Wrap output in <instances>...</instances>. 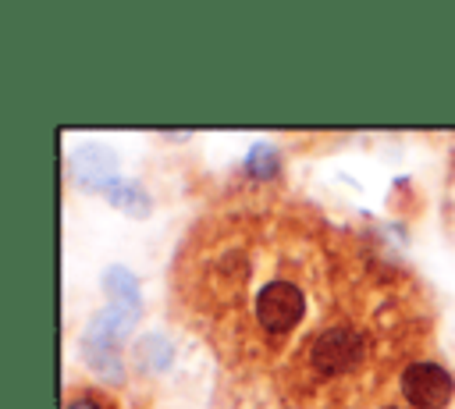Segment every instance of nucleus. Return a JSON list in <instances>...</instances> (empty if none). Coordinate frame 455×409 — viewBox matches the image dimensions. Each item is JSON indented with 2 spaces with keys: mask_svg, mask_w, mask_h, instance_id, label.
Returning a JSON list of instances; mask_svg holds the SVG:
<instances>
[{
  "mask_svg": "<svg viewBox=\"0 0 455 409\" xmlns=\"http://www.w3.org/2000/svg\"><path fill=\"white\" fill-rule=\"evenodd\" d=\"M60 409H117V402H114L103 388H92V384H71V388L64 391Z\"/></svg>",
  "mask_w": 455,
  "mask_h": 409,
  "instance_id": "obj_3",
  "label": "nucleus"
},
{
  "mask_svg": "<svg viewBox=\"0 0 455 409\" xmlns=\"http://www.w3.org/2000/svg\"><path fill=\"white\" fill-rule=\"evenodd\" d=\"M171 295L220 370L277 409H405L402 373L427 359L419 288L309 206L196 221Z\"/></svg>",
  "mask_w": 455,
  "mask_h": 409,
  "instance_id": "obj_1",
  "label": "nucleus"
},
{
  "mask_svg": "<svg viewBox=\"0 0 455 409\" xmlns=\"http://www.w3.org/2000/svg\"><path fill=\"white\" fill-rule=\"evenodd\" d=\"M455 398V377L437 359H416L402 373V402L405 409H448Z\"/></svg>",
  "mask_w": 455,
  "mask_h": 409,
  "instance_id": "obj_2",
  "label": "nucleus"
}]
</instances>
